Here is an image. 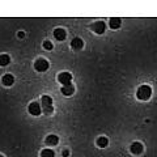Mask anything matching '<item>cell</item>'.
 <instances>
[{
    "instance_id": "obj_1",
    "label": "cell",
    "mask_w": 157,
    "mask_h": 157,
    "mask_svg": "<svg viewBox=\"0 0 157 157\" xmlns=\"http://www.w3.org/2000/svg\"><path fill=\"white\" fill-rule=\"evenodd\" d=\"M151 96H152V88L149 85H141L136 92L137 100H141V101L148 100Z\"/></svg>"
},
{
    "instance_id": "obj_2",
    "label": "cell",
    "mask_w": 157,
    "mask_h": 157,
    "mask_svg": "<svg viewBox=\"0 0 157 157\" xmlns=\"http://www.w3.org/2000/svg\"><path fill=\"white\" fill-rule=\"evenodd\" d=\"M42 105H43V111L46 113V114H51L52 113V100L51 97L48 96H42Z\"/></svg>"
},
{
    "instance_id": "obj_3",
    "label": "cell",
    "mask_w": 157,
    "mask_h": 157,
    "mask_svg": "<svg viewBox=\"0 0 157 157\" xmlns=\"http://www.w3.org/2000/svg\"><path fill=\"white\" fill-rule=\"evenodd\" d=\"M58 81L63 85H70L72 81V75L70 72H62L58 75Z\"/></svg>"
},
{
    "instance_id": "obj_4",
    "label": "cell",
    "mask_w": 157,
    "mask_h": 157,
    "mask_svg": "<svg viewBox=\"0 0 157 157\" xmlns=\"http://www.w3.org/2000/svg\"><path fill=\"white\" fill-rule=\"evenodd\" d=\"M34 68L38 71V72H45L47 68H48V62L46 59H37L36 63H34Z\"/></svg>"
},
{
    "instance_id": "obj_5",
    "label": "cell",
    "mask_w": 157,
    "mask_h": 157,
    "mask_svg": "<svg viewBox=\"0 0 157 157\" xmlns=\"http://www.w3.org/2000/svg\"><path fill=\"white\" fill-rule=\"evenodd\" d=\"M28 110H29V113H30L32 115H39L42 113V110H41V106H39V104L38 102H32L30 105H29V107H28Z\"/></svg>"
},
{
    "instance_id": "obj_6",
    "label": "cell",
    "mask_w": 157,
    "mask_h": 157,
    "mask_svg": "<svg viewBox=\"0 0 157 157\" xmlns=\"http://www.w3.org/2000/svg\"><path fill=\"white\" fill-rule=\"evenodd\" d=\"M90 28H92V30H93V32H96L97 34H102V33L105 32L106 25H105V22H102V21H97V22L93 24Z\"/></svg>"
},
{
    "instance_id": "obj_7",
    "label": "cell",
    "mask_w": 157,
    "mask_h": 157,
    "mask_svg": "<svg viewBox=\"0 0 157 157\" xmlns=\"http://www.w3.org/2000/svg\"><path fill=\"white\" fill-rule=\"evenodd\" d=\"M130 149H131V153H134V155H140L141 152H143V145H141V143H139V141H135V143L131 144Z\"/></svg>"
},
{
    "instance_id": "obj_8",
    "label": "cell",
    "mask_w": 157,
    "mask_h": 157,
    "mask_svg": "<svg viewBox=\"0 0 157 157\" xmlns=\"http://www.w3.org/2000/svg\"><path fill=\"white\" fill-rule=\"evenodd\" d=\"M54 37H55L58 41H63V39L67 37V33L64 29H55V30H54Z\"/></svg>"
},
{
    "instance_id": "obj_9",
    "label": "cell",
    "mask_w": 157,
    "mask_h": 157,
    "mask_svg": "<svg viewBox=\"0 0 157 157\" xmlns=\"http://www.w3.org/2000/svg\"><path fill=\"white\" fill-rule=\"evenodd\" d=\"M109 25H110L111 29H118L122 25V20L119 17H111L110 21H109Z\"/></svg>"
},
{
    "instance_id": "obj_10",
    "label": "cell",
    "mask_w": 157,
    "mask_h": 157,
    "mask_svg": "<svg viewBox=\"0 0 157 157\" xmlns=\"http://www.w3.org/2000/svg\"><path fill=\"white\" fill-rule=\"evenodd\" d=\"M2 81H3V84L6 85V86H11V85H13L14 78H13V76L11 75V73H7V75H4V76H3Z\"/></svg>"
},
{
    "instance_id": "obj_11",
    "label": "cell",
    "mask_w": 157,
    "mask_h": 157,
    "mask_svg": "<svg viewBox=\"0 0 157 157\" xmlns=\"http://www.w3.org/2000/svg\"><path fill=\"white\" fill-rule=\"evenodd\" d=\"M71 46L75 48V50H80V48H82V46H84V42H82L81 38H73L71 41Z\"/></svg>"
},
{
    "instance_id": "obj_12",
    "label": "cell",
    "mask_w": 157,
    "mask_h": 157,
    "mask_svg": "<svg viewBox=\"0 0 157 157\" xmlns=\"http://www.w3.org/2000/svg\"><path fill=\"white\" fill-rule=\"evenodd\" d=\"M62 93L64 96H71V94H73V92H75V88H73V85H63V88H62Z\"/></svg>"
},
{
    "instance_id": "obj_13",
    "label": "cell",
    "mask_w": 157,
    "mask_h": 157,
    "mask_svg": "<svg viewBox=\"0 0 157 157\" xmlns=\"http://www.w3.org/2000/svg\"><path fill=\"white\" fill-rule=\"evenodd\" d=\"M58 141H59V139H58L56 135H48V136L46 137V144H47V145L54 147V145L58 144Z\"/></svg>"
},
{
    "instance_id": "obj_14",
    "label": "cell",
    "mask_w": 157,
    "mask_h": 157,
    "mask_svg": "<svg viewBox=\"0 0 157 157\" xmlns=\"http://www.w3.org/2000/svg\"><path fill=\"white\" fill-rule=\"evenodd\" d=\"M107 144H109L107 137L101 136V137H98V139H97V145L100 147V148H105V147H107Z\"/></svg>"
},
{
    "instance_id": "obj_15",
    "label": "cell",
    "mask_w": 157,
    "mask_h": 157,
    "mask_svg": "<svg viewBox=\"0 0 157 157\" xmlns=\"http://www.w3.org/2000/svg\"><path fill=\"white\" fill-rule=\"evenodd\" d=\"M9 62H11V58H9L7 54H3V55H0V66H8Z\"/></svg>"
},
{
    "instance_id": "obj_16",
    "label": "cell",
    "mask_w": 157,
    "mask_h": 157,
    "mask_svg": "<svg viewBox=\"0 0 157 157\" xmlns=\"http://www.w3.org/2000/svg\"><path fill=\"white\" fill-rule=\"evenodd\" d=\"M41 157H54V151H51V149H43L41 152Z\"/></svg>"
},
{
    "instance_id": "obj_17",
    "label": "cell",
    "mask_w": 157,
    "mask_h": 157,
    "mask_svg": "<svg viewBox=\"0 0 157 157\" xmlns=\"http://www.w3.org/2000/svg\"><path fill=\"white\" fill-rule=\"evenodd\" d=\"M43 48L45 50H52V43L50 41H45L43 42Z\"/></svg>"
},
{
    "instance_id": "obj_18",
    "label": "cell",
    "mask_w": 157,
    "mask_h": 157,
    "mask_svg": "<svg viewBox=\"0 0 157 157\" xmlns=\"http://www.w3.org/2000/svg\"><path fill=\"white\" fill-rule=\"evenodd\" d=\"M67 156H70V151L64 149V151H63V157H67Z\"/></svg>"
},
{
    "instance_id": "obj_19",
    "label": "cell",
    "mask_w": 157,
    "mask_h": 157,
    "mask_svg": "<svg viewBox=\"0 0 157 157\" xmlns=\"http://www.w3.org/2000/svg\"><path fill=\"white\" fill-rule=\"evenodd\" d=\"M18 37H20V38H24V32H20V33H18Z\"/></svg>"
},
{
    "instance_id": "obj_20",
    "label": "cell",
    "mask_w": 157,
    "mask_h": 157,
    "mask_svg": "<svg viewBox=\"0 0 157 157\" xmlns=\"http://www.w3.org/2000/svg\"><path fill=\"white\" fill-rule=\"evenodd\" d=\"M0 157H4V156H2V155H0Z\"/></svg>"
}]
</instances>
